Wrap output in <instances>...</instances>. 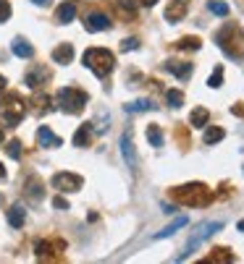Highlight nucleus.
Segmentation results:
<instances>
[{
    "label": "nucleus",
    "mask_w": 244,
    "mask_h": 264,
    "mask_svg": "<svg viewBox=\"0 0 244 264\" xmlns=\"http://www.w3.org/2000/svg\"><path fill=\"white\" fill-rule=\"evenodd\" d=\"M171 196H173V201H179V204H184V207H205L213 201V191L205 183L176 186V189H171Z\"/></svg>",
    "instance_id": "f257e3e1"
},
{
    "label": "nucleus",
    "mask_w": 244,
    "mask_h": 264,
    "mask_svg": "<svg viewBox=\"0 0 244 264\" xmlns=\"http://www.w3.org/2000/svg\"><path fill=\"white\" fill-rule=\"evenodd\" d=\"M216 42L218 48L234 60H241L244 58V32L236 26V24H226L221 32L216 34Z\"/></svg>",
    "instance_id": "f03ea898"
},
{
    "label": "nucleus",
    "mask_w": 244,
    "mask_h": 264,
    "mask_svg": "<svg viewBox=\"0 0 244 264\" xmlns=\"http://www.w3.org/2000/svg\"><path fill=\"white\" fill-rule=\"evenodd\" d=\"M82 66L92 71L97 79H105V76H111V71L116 66V58H113L111 50H105V48H89L82 55Z\"/></svg>",
    "instance_id": "7ed1b4c3"
},
{
    "label": "nucleus",
    "mask_w": 244,
    "mask_h": 264,
    "mask_svg": "<svg viewBox=\"0 0 244 264\" xmlns=\"http://www.w3.org/2000/svg\"><path fill=\"white\" fill-rule=\"evenodd\" d=\"M24 115H26V102H24V97H19V95H6L3 102H0V120H3L8 128H16Z\"/></svg>",
    "instance_id": "20e7f679"
},
{
    "label": "nucleus",
    "mask_w": 244,
    "mask_h": 264,
    "mask_svg": "<svg viewBox=\"0 0 244 264\" xmlns=\"http://www.w3.org/2000/svg\"><path fill=\"white\" fill-rule=\"evenodd\" d=\"M223 228V223L221 220H210V223H202L200 228H197L194 233H192V236H189V241H187V246H184V251H181L179 256H176V261H184L192 251H197V248H200L210 236H216V233Z\"/></svg>",
    "instance_id": "39448f33"
},
{
    "label": "nucleus",
    "mask_w": 244,
    "mask_h": 264,
    "mask_svg": "<svg viewBox=\"0 0 244 264\" xmlns=\"http://www.w3.org/2000/svg\"><path fill=\"white\" fill-rule=\"evenodd\" d=\"M89 102V95L84 89H76V86H63L58 92V105H60V110H66V113H82L84 107Z\"/></svg>",
    "instance_id": "423d86ee"
},
{
    "label": "nucleus",
    "mask_w": 244,
    "mask_h": 264,
    "mask_svg": "<svg viewBox=\"0 0 244 264\" xmlns=\"http://www.w3.org/2000/svg\"><path fill=\"white\" fill-rule=\"evenodd\" d=\"M53 186H55L60 194H74V191H79L82 186H84V181H82V175L63 170V173H55L53 175Z\"/></svg>",
    "instance_id": "0eeeda50"
},
{
    "label": "nucleus",
    "mask_w": 244,
    "mask_h": 264,
    "mask_svg": "<svg viewBox=\"0 0 244 264\" xmlns=\"http://www.w3.org/2000/svg\"><path fill=\"white\" fill-rule=\"evenodd\" d=\"M121 154H124V160H126V165H129L131 173H136V170H140V160H136V149H134L131 131H124V136H121Z\"/></svg>",
    "instance_id": "6e6552de"
},
{
    "label": "nucleus",
    "mask_w": 244,
    "mask_h": 264,
    "mask_svg": "<svg viewBox=\"0 0 244 264\" xmlns=\"http://www.w3.org/2000/svg\"><path fill=\"white\" fill-rule=\"evenodd\" d=\"M187 11H189V0H171V3L165 6V21L179 24L187 16Z\"/></svg>",
    "instance_id": "1a4fd4ad"
},
{
    "label": "nucleus",
    "mask_w": 244,
    "mask_h": 264,
    "mask_svg": "<svg viewBox=\"0 0 244 264\" xmlns=\"http://www.w3.org/2000/svg\"><path fill=\"white\" fill-rule=\"evenodd\" d=\"M37 144L45 147V149H58V147H63V139L55 136L48 126H40V131H37Z\"/></svg>",
    "instance_id": "9d476101"
},
{
    "label": "nucleus",
    "mask_w": 244,
    "mask_h": 264,
    "mask_svg": "<svg viewBox=\"0 0 244 264\" xmlns=\"http://www.w3.org/2000/svg\"><path fill=\"white\" fill-rule=\"evenodd\" d=\"M76 11H79V6H76L74 0H66V3H60L55 8V21L58 24H71L76 19Z\"/></svg>",
    "instance_id": "9b49d317"
},
{
    "label": "nucleus",
    "mask_w": 244,
    "mask_h": 264,
    "mask_svg": "<svg viewBox=\"0 0 244 264\" xmlns=\"http://www.w3.org/2000/svg\"><path fill=\"white\" fill-rule=\"evenodd\" d=\"M84 29L87 32H105V29H111V19L105 13H89L84 21Z\"/></svg>",
    "instance_id": "f8f14e48"
},
{
    "label": "nucleus",
    "mask_w": 244,
    "mask_h": 264,
    "mask_svg": "<svg viewBox=\"0 0 244 264\" xmlns=\"http://www.w3.org/2000/svg\"><path fill=\"white\" fill-rule=\"evenodd\" d=\"M53 60L60 66H68L71 60H74V45L71 42H63V45H58V48L53 50Z\"/></svg>",
    "instance_id": "ddd939ff"
},
{
    "label": "nucleus",
    "mask_w": 244,
    "mask_h": 264,
    "mask_svg": "<svg viewBox=\"0 0 244 264\" xmlns=\"http://www.w3.org/2000/svg\"><path fill=\"white\" fill-rule=\"evenodd\" d=\"M165 71H171L173 76H179L181 81H187L192 76V63H181V60H168L165 63Z\"/></svg>",
    "instance_id": "4468645a"
},
{
    "label": "nucleus",
    "mask_w": 244,
    "mask_h": 264,
    "mask_svg": "<svg viewBox=\"0 0 244 264\" xmlns=\"http://www.w3.org/2000/svg\"><path fill=\"white\" fill-rule=\"evenodd\" d=\"M24 194H26V199L32 201V204H40V201H42V196H45V191H42V183H40L37 178H29V181H26V189H24Z\"/></svg>",
    "instance_id": "2eb2a0df"
},
{
    "label": "nucleus",
    "mask_w": 244,
    "mask_h": 264,
    "mask_svg": "<svg viewBox=\"0 0 244 264\" xmlns=\"http://www.w3.org/2000/svg\"><path fill=\"white\" fill-rule=\"evenodd\" d=\"M48 79H50V71H48V68H40V66H37V68H32V71L26 73V86L37 89L42 81H48Z\"/></svg>",
    "instance_id": "dca6fc26"
},
{
    "label": "nucleus",
    "mask_w": 244,
    "mask_h": 264,
    "mask_svg": "<svg viewBox=\"0 0 244 264\" xmlns=\"http://www.w3.org/2000/svg\"><path fill=\"white\" fill-rule=\"evenodd\" d=\"M11 53L19 55V58H32V55H34V48H32V45H29L24 37H16V39L11 42Z\"/></svg>",
    "instance_id": "f3484780"
},
{
    "label": "nucleus",
    "mask_w": 244,
    "mask_h": 264,
    "mask_svg": "<svg viewBox=\"0 0 244 264\" xmlns=\"http://www.w3.org/2000/svg\"><path fill=\"white\" fill-rule=\"evenodd\" d=\"M24 223H26V209H24L21 204H13V207L8 209V225L19 230Z\"/></svg>",
    "instance_id": "a211bd4d"
},
{
    "label": "nucleus",
    "mask_w": 244,
    "mask_h": 264,
    "mask_svg": "<svg viewBox=\"0 0 244 264\" xmlns=\"http://www.w3.org/2000/svg\"><path fill=\"white\" fill-rule=\"evenodd\" d=\"M207 120H210L207 107H194L192 115H189V123H192L194 128H205V126H207Z\"/></svg>",
    "instance_id": "6ab92c4d"
},
{
    "label": "nucleus",
    "mask_w": 244,
    "mask_h": 264,
    "mask_svg": "<svg viewBox=\"0 0 244 264\" xmlns=\"http://www.w3.org/2000/svg\"><path fill=\"white\" fill-rule=\"evenodd\" d=\"M89 139H92V123H84V126L74 134V144L76 147H89Z\"/></svg>",
    "instance_id": "aec40b11"
},
{
    "label": "nucleus",
    "mask_w": 244,
    "mask_h": 264,
    "mask_svg": "<svg viewBox=\"0 0 244 264\" xmlns=\"http://www.w3.org/2000/svg\"><path fill=\"white\" fill-rule=\"evenodd\" d=\"M187 225V217H176V220L168 225V228H163L160 233H158V236H155V241H160V238H168V236H173V233L179 230V228H184Z\"/></svg>",
    "instance_id": "412c9836"
},
{
    "label": "nucleus",
    "mask_w": 244,
    "mask_h": 264,
    "mask_svg": "<svg viewBox=\"0 0 244 264\" xmlns=\"http://www.w3.org/2000/svg\"><path fill=\"white\" fill-rule=\"evenodd\" d=\"M147 139H150L152 147H163V131H160L158 123H150L147 126Z\"/></svg>",
    "instance_id": "4be33fe9"
},
{
    "label": "nucleus",
    "mask_w": 244,
    "mask_h": 264,
    "mask_svg": "<svg viewBox=\"0 0 244 264\" xmlns=\"http://www.w3.org/2000/svg\"><path fill=\"white\" fill-rule=\"evenodd\" d=\"M205 261H234V254L228 251V248H213V254L205 256Z\"/></svg>",
    "instance_id": "5701e85b"
},
{
    "label": "nucleus",
    "mask_w": 244,
    "mask_h": 264,
    "mask_svg": "<svg viewBox=\"0 0 244 264\" xmlns=\"http://www.w3.org/2000/svg\"><path fill=\"white\" fill-rule=\"evenodd\" d=\"M223 136H226V131H223L221 126H210V128L205 131V144H218Z\"/></svg>",
    "instance_id": "b1692460"
},
{
    "label": "nucleus",
    "mask_w": 244,
    "mask_h": 264,
    "mask_svg": "<svg viewBox=\"0 0 244 264\" xmlns=\"http://www.w3.org/2000/svg\"><path fill=\"white\" fill-rule=\"evenodd\" d=\"M145 110H155V105L150 100H136V102L126 105V113H145Z\"/></svg>",
    "instance_id": "393cba45"
},
{
    "label": "nucleus",
    "mask_w": 244,
    "mask_h": 264,
    "mask_svg": "<svg viewBox=\"0 0 244 264\" xmlns=\"http://www.w3.org/2000/svg\"><path fill=\"white\" fill-rule=\"evenodd\" d=\"M176 48H179V50H200V48H202V42L197 39V37H184V39H179V42H176Z\"/></svg>",
    "instance_id": "a878e982"
},
{
    "label": "nucleus",
    "mask_w": 244,
    "mask_h": 264,
    "mask_svg": "<svg viewBox=\"0 0 244 264\" xmlns=\"http://www.w3.org/2000/svg\"><path fill=\"white\" fill-rule=\"evenodd\" d=\"M165 100H168L171 107H181L184 105V92H179V89H168L165 92Z\"/></svg>",
    "instance_id": "bb28decb"
},
{
    "label": "nucleus",
    "mask_w": 244,
    "mask_h": 264,
    "mask_svg": "<svg viewBox=\"0 0 244 264\" xmlns=\"http://www.w3.org/2000/svg\"><path fill=\"white\" fill-rule=\"evenodd\" d=\"M207 8H210V13H216V16H228V3H223V0H210Z\"/></svg>",
    "instance_id": "cd10ccee"
},
{
    "label": "nucleus",
    "mask_w": 244,
    "mask_h": 264,
    "mask_svg": "<svg viewBox=\"0 0 244 264\" xmlns=\"http://www.w3.org/2000/svg\"><path fill=\"white\" fill-rule=\"evenodd\" d=\"M221 84H223V66H218L216 71H213V76L207 79V86H210V89H218Z\"/></svg>",
    "instance_id": "c85d7f7f"
},
{
    "label": "nucleus",
    "mask_w": 244,
    "mask_h": 264,
    "mask_svg": "<svg viewBox=\"0 0 244 264\" xmlns=\"http://www.w3.org/2000/svg\"><path fill=\"white\" fill-rule=\"evenodd\" d=\"M6 152H8V157L19 160V157H21V142H19V139H13V142H8Z\"/></svg>",
    "instance_id": "c756f323"
},
{
    "label": "nucleus",
    "mask_w": 244,
    "mask_h": 264,
    "mask_svg": "<svg viewBox=\"0 0 244 264\" xmlns=\"http://www.w3.org/2000/svg\"><path fill=\"white\" fill-rule=\"evenodd\" d=\"M34 105H37V113H48V110H50L48 95H37V97H34Z\"/></svg>",
    "instance_id": "7c9ffc66"
},
{
    "label": "nucleus",
    "mask_w": 244,
    "mask_h": 264,
    "mask_svg": "<svg viewBox=\"0 0 244 264\" xmlns=\"http://www.w3.org/2000/svg\"><path fill=\"white\" fill-rule=\"evenodd\" d=\"M11 19V3L8 0H0V24H6Z\"/></svg>",
    "instance_id": "2f4dec72"
},
{
    "label": "nucleus",
    "mask_w": 244,
    "mask_h": 264,
    "mask_svg": "<svg viewBox=\"0 0 244 264\" xmlns=\"http://www.w3.org/2000/svg\"><path fill=\"white\" fill-rule=\"evenodd\" d=\"M136 48H140V39H134V37L121 42V50H136Z\"/></svg>",
    "instance_id": "473e14b6"
},
{
    "label": "nucleus",
    "mask_w": 244,
    "mask_h": 264,
    "mask_svg": "<svg viewBox=\"0 0 244 264\" xmlns=\"http://www.w3.org/2000/svg\"><path fill=\"white\" fill-rule=\"evenodd\" d=\"M53 207H55V209H60V212H63V209H68V201H66L63 196H60V194H58V196L53 199Z\"/></svg>",
    "instance_id": "72a5a7b5"
},
{
    "label": "nucleus",
    "mask_w": 244,
    "mask_h": 264,
    "mask_svg": "<svg viewBox=\"0 0 244 264\" xmlns=\"http://www.w3.org/2000/svg\"><path fill=\"white\" fill-rule=\"evenodd\" d=\"M231 113L241 118V115H244V107H241V105H234V107H231Z\"/></svg>",
    "instance_id": "f704fd0d"
},
{
    "label": "nucleus",
    "mask_w": 244,
    "mask_h": 264,
    "mask_svg": "<svg viewBox=\"0 0 244 264\" xmlns=\"http://www.w3.org/2000/svg\"><path fill=\"white\" fill-rule=\"evenodd\" d=\"M32 3H34V6H42V8H48L50 0H32Z\"/></svg>",
    "instance_id": "c9c22d12"
},
{
    "label": "nucleus",
    "mask_w": 244,
    "mask_h": 264,
    "mask_svg": "<svg viewBox=\"0 0 244 264\" xmlns=\"http://www.w3.org/2000/svg\"><path fill=\"white\" fill-rule=\"evenodd\" d=\"M140 3H142V6H147V8H152V6L158 3V0H140Z\"/></svg>",
    "instance_id": "e433bc0d"
},
{
    "label": "nucleus",
    "mask_w": 244,
    "mask_h": 264,
    "mask_svg": "<svg viewBox=\"0 0 244 264\" xmlns=\"http://www.w3.org/2000/svg\"><path fill=\"white\" fill-rule=\"evenodd\" d=\"M0 181H6V167H3V162H0Z\"/></svg>",
    "instance_id": "4c0bfd02"
},
{
    "label": "nucleus",
    "mask_w": 244,
    "mask_h": 264,
    "mask_svg": "<svg viewBox=\"0 0 244 264\" xmlns=\"http://www.w3.org/2000/svg\"><path fill=\"white\" fill-rule=\"evenodd\" d=\"M6 89V76H0V92Z\"/></svg>",
    "instance_id": "58836bf2"
},
{
    "label": "nucleus",
    "mask_w": 244,
    "mask_h": 264,
    "mask_svg": "<svg viewBox=\"0 0 244 264\" xmlns=\"http://www.w3.org/2000/svg\"><path fill=\"white\" fill-rule=\"evenodd\" d=\"M236 228H239V230L244 233V217H241V220H239V225H236Z\"/></svg>",
    "instance_id": "ea45409f"
},
{
    "label": "nucleus",
    "mask_w": 244,
    "mask_h": 264,
    "mask_svg": "<svg viewBox=\"0 0 244 264\" xmlns=\"http://www.w3.org/2000/svg\"><path fill=\"white\" fill-rule=\"evenodd\" d=\"M3 139H6V136H3V131H0V144H3Z\"/></svg>",
    "instance_id": "a19ab883"
},
{
    "label": "nucleus",
    "mask_w": 244,
    "mask_h": 264,
    "mask_svg": "<svg viewBox=\"0 0 244 264\" xmlns=\"http://www.w3.org/2000/svg\"><path fill=\"white\" fill-rule=\"evenodd\" d=\"M0 201H3V196H0Z\"/></svg>",
    "instance_id": "79ce46f5"
}]
</instances>
